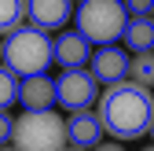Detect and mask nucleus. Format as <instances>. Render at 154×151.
I'll return each mask as SVG.
<instances>
[{
    "mask_svg": "<svg viewBox=\"0 0 154 151\" xmlns=\"http://www.w3.org/2000/svg\"><path fill=\"white\" fill-rule=\"evenodd\" d=\"M55 59V41L48 37V30L41 26H18L15 33L4 37V63L18 74V78H33L44 74Z\"/></svg>",
    "mask_w": 154,
    "mask_h": 151,
    "instance_id": "f03ea898",
    "label": "nucleus"
},
{
    "mask_svg": "<svg viewBox=\"0 0 154 151\" xmlns=\"http://www.w3.org/2000/svg\"><path fill=\"white\" fill-rule=\"evenodd\" d=\"M128 15H154V0H125Z\"/></svg>",
    "mask_w": 154,
    "mask_h": 151,
    "instance_id": "dca6fc26",
    "label": "nucleus"
},
{
    "mask_svg": "<svg viewBox=\"0 0 154 151\" xmlns=\"http://www.w3.org/2000/svg\"><path fill=\"white\" fill-rule=\"evenodd\" d=\"M73 18H77V30L92 44H118L132 15L125 8V0H81Z\"/></svg>",
    "mask_w": 154,
    "mask_h": 151,
    "instance_id": "20e7f679",
    "label": "nucleus"
},
{
    "mask_svg": "<svg viewBox=\"0 0 154 151\" xmlns=\"http://www.w3.org/2000/svg\"><path fill=\"white\" fill-rule=\"evenodd\" d=\"M92 59V41L81 33V30H66L55 37V63H63L66 66H85Z\"/></svg>",
    "mask_w": 154,
    "mask_h": 151,
    "instance_id": "1a4fd4ad",
    "label": "nucleus"
},
{
    "mask_svg": "<svg viewBox=\"0 0 154 151\" xmlns=\"http://www.w3.org/2000/svg\"><path fill=\"white\" fill-rule=\"evenodd\" d=\"M55 96H59V107L66 111H85L99 100V78L85 66H66L55 78Z\"/></svg>",
    "mask_w": 154,
    "mask_h": 151,
    "instance_id": "39448f33",
    "label": "nucleus"
},
{
    "mask_svg": "<svg viewBox=\"0 0 154 151\" xmlns=\"http://www.w3.org/2000/svg\"><path fill=\"white\" fill-rule=\"evenodd\" d=\"M150 137H154V125H150ZM150 147H154V144H150Z\"/></svg>",
    "mask_w": 154,
    "mask_h": 151,
    "instance_id": "a211bd4d",
    "label": "nucleus"
},
{
    "mask_svg": "<svg viewBox=\"0 0 154 151\" xmlns=\"http://www.w3.org/2000/svg\"><path fill=\"white\" fill-rule=\"evenodd\" d=\"M22 18H29L26 0H0V37L15 33L18 26H22Z\"/></svg>",
    "mask_w": 154,
    "mask_h": 151,
    "instance_id": "f8f14e48",
    "label": "nucleus"
},
{
    "mask_svg": "<svg viewBox=\"0 0 154 151\" xmlns=\"http://www.w3.org/2000/svg\"><path fill=\"white\" fill-rule=\"evenodd\" d=\"M103 133H106V125H103V118H99V111L92 114L88 107H85V111H73L70 122H66L70 147H99Z\"/></svg>",
    "mask_w": 154,
    "mask_h": 151,
    "instance_id": "0eeeda50",
    "label": "nucleus"
},
{
    "mask_svg": "<svg viewBox=\"0 0 154 151\" xmlns=\"http://www.w3.org/2000/svg\"><path fill=\"white\" fill-rule=\"evenodd\" d=\"M99 118L114 140H140L154 125V92L150 85H140L132 78H121L106 85L99 96Z\"/></svg>",
    "mask_w": 154,
    "mask_h": 151,
    "instance_id": "f257e3e1",
    "label": "nucleus"
},
{
    "mask_svg": "<svg viewBox=\"0 0 154 151\" xmlns=\"http://www.w3.org/2000/svg\"><path fill=\"white\" fill-rule=\"evenodd\" d=\"M0 59H4V44H0Z\"/></svg>",
    "mask_w": 154,
    "mask_h": 151,
    "instance_id": "f3484780",
    "label": "nucleus"
},
{
    "mask_svg": "<svg viewBox=\"0 0 154 151\" xmlns=\"http://www.w3.org/2000/svg\"><path fill=\"white\" fill-rule=\"evenodd\" d=\"M18 92H22V78L4 63V66H0V111L15 107L18 103Z\"/></svg>",
    "mask_w": 154,
    "mask_h": 151,
    "instance_id": "ddd939ff",
    "label": "nucleus"
},
{
    "mask_svg": "<svg viewBox=\"0 0 154 151\" xmlns=\"http://www.w3.org/2000/svg\"><path fill=\"white\" fill-rule=\"evenodd\" d=\"M26 8H29V22L51 33V30H59V26L70 22L73 0H26Z\"/></svg>",
    "mask_w": 154,
    "mask_h": 151,
    "instance_id": "6e6552de",
    "label": "nucleus"
},
{
    "mask_svg": "<svg viewBox=\"0 0 154 151\" xmlns=\"http://www.w3.org/2000/svg\"><path fill=\"white\" fill-rule=\"evenodd\" d=\"M11 147H18V151H59V147H70L66 122L59 114H51V107H26V114L15 118Z\"/></svg>",
    "mask_w": 154,
    "mask_h": 151,
    "instance_id": "7ed1b4c3",
    "label": "nucleus"
},
{
    "mask_svg": "<svg viewBox=\"0 0 154 151\" xmlns=\"http://www.w3.org/2000/svg\"><path fill=\"white\" fill-rule=\"evenodd\" d=\"M128 78L150 85L154 88V52H132V63H128Z\"/></svg>",
    "mask_w": 154,
    "mask_h": 151,
    "instance_id": "4468645a",
    "label": "nucleus"
},
{
    "mask_svg": "<svg viewBox=\"0 0 154 151\" xmlns=\"http://www.w3.org/2000/svg\"><path fill=\"white\" fill-rule=\"evenodd\" d=\"M18 103H22V107H51V103H59V96H55V81H51V78H44V74L22 78Z\"/></svg>",
    "mask_w": 154,
    "mask_h": 151,
    "instance_id": "9d476101",
    "label": "nucleus"
},
{
    "mask_svg": "<svg viewBox=\"0 0 154 151\" xmlns=\"http://www.w3.org/2000/svg\"><path fill=\"white\" fill-rule=\"evenodd\" d=\"M128 63H132V55H125L118 44H99L88 59V70L99 78V85H114V81L128 78Z\"/></svg>",
    "mask_w": 154,
    "mask_h": 151,
    "instance_id": "423d86ee",
    "label": "nucleus"
},
{
    "mask_svg": "<svg viewBox=\"0 0 154 151\" xmlns=\"http://www.w3.org/2000/svg\"><path fill=\"white\" fill-rule=\"evenodd\" d=\"M11 137H15V118L0 111V144H11Z\"/></svg>",
    "mask_w": 154,
    "mask_h": 151,
    "instance_id": "2eb2a0df",
    "label": "nucleus"
},
{
    "mask_svg": "<svg viewBox=\"0 0 154 151\" xmlns=\"http://www.w3.org/2000/svg\"><path fill=\"white\" fill-rule=\"evenodd\" d=\"M121 41L128 52H154V15H132Z\"/></svg>",
    "mask_w": 154,
    "mask_h": 151,
    "instance_id": "9b49d317",
    "label": "nucleus"
}]
</instances>
